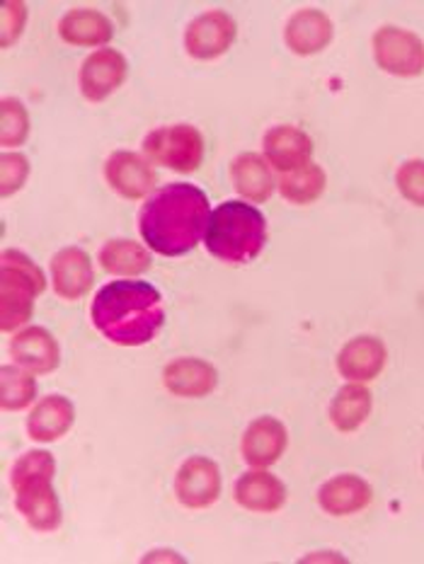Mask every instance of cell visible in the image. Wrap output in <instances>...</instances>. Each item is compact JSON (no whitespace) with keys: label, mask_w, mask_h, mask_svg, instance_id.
I'll return each instance as SVG.
<instances>
[{"label":"cell","mask_w":424,"mask_h":564,"mask_svg":"<svg viewBox=\"0 0 424 564\" xmlns=\"http://www.w3.org/2000/svg\"><path fill=\"white\" fill-rule=\"evenodd\" d=\"M211 218L209 196L189 182L157 189L139 214L145 245L163 257H180L197 248Z\"/></svg>","instance_id":"cell-1"},{"label":"cell","mask_w":424,"mask_h":564,"mask_svg":"<svg viewBox=\"0 0 424 564\" xmlns=\"http://www.w3.org/2000/svg\"><path fill=\"white\" fill-rule=\"evenodd\" d=\"M93 325L117 347H143L165 323L163 296L149 281L119 279L97 291Z\"/></svg>","instance_id":"cell-2"},{"label":"cell","mask_w":424,"mask_h":564,"mask_svg":"<svg viewBox=\"0 0 424 564\" xmlns=\"http://www.w3.org/2000/svg\"><path fill=\"white\" fill-rule=\"evenodd\" d=\"M206 250L226 264H248L267 245V220L260 208L246 202L216 206L206 226Z\"/></svg>","instance_id":"cell-3"},{"label":"cell","mask_w":424,"mask_h":564,"mask_svg":"<svg viewBox=\"0 0 424 564\" xmlns=\"http://www.w3.org/2000/svg\"><path fill=\"white\" fill-rule=\"evenodd\" d=\"M56 460L48 451H28L12 468L15 507L34 531L52 533L61 525V505L54 489Z\"/></svg>","instance_id":"cell-4"},{"label":"cell","mask_w":424,"mask_h":564,"mask_svg":"<svg viewBox=\"0 0 424 564\" xmlns=\"http://www.w3.org/2000/svg\"><path fill=\"white\" fill-rule=\"evenodd\" d=\"M46 286L42 269L28 254L18 250H3L0 254V327L3 333H15L30 323L34 313V299Z\"/></svg>","instance_id":"cell-5"},{"label":"cell","mask_w":424,"mask_h":564,"mask_svg":"<svg viewBox=\"0 0 424 564\" xmlns=\"http://www.w3.org/2000/svg\"><path fill=\"white\" fill-rule=\"evenodd\" d=\"M143 155L175 173H194L204 161V139L192 124L161 127L143 139Z\"/></svg>","instance_id":"cell-6"},{"label":"cell","mask_w":424,"mask_h":564,"mask_svg":"<svg viewBox=\"0 0 424 564\" xmlns=\"http://www.w3.org/2000/svg\"><path fill=\"white\" fill-rule=\"evenodd\" d=\"M373 56L385 73L415 78L424 73V42L415 32L385 24L373 34Z\"/></svg>","instance_id":"cell-7"},{"label":"cell","mask_w":424,"mask_h":564,"mask_svg":"<svg viewBox=\"0 0 424 564\" xmlns=\"http://www.w3.org/2000/svg\"><path fill=\"white\" fill-rule=\"evenodd\" d=\"M238 24L236 20L224 10H209L202 12L199 18L189 22L185 32V46L192 58L199 61H214L224 56L236 42Z\"/></svg>","instance_id":"cell-8"},{"label":"cell","mask_w":424,"mask_h":564,"mask_svg":"<svg viewBox=\"0 0 424 564\" xmlns=\"http://www.w3.org/2000/svg\"><path fill=\"white\" fill-rule=\"evenodd\" d=\"M175 497L187 509H209L221 497V470L204 456L187 458L175 475Z\"/></svg>","instance_id":"cell-9"},{"label":"cell","mask_w":424,"mask_h":564,"mask_svg":"<svg viewBox=\"0 0 424 564\" xmlns=\"http://www.w3.org/2000/svg\"><path fill=\"white\" fill-rule=\"evenodd\" d=\"M129 64L117 48H100L80 66V90L90 102H102L127 80Z\"/></svg>","instance_id":"cell-10"},{"label":"cell","mask_w":424,"mask_h":564,"mask_svg":"<svg viewBox=\"0 0 424 564\" xmlns=\"http://www.w3.org/2000/svg\"><path fill=\"white\" fill-rule=\"evenodd\" d=\"M289 446V432L286 426L274 420V416H260L254 420L246 434H242V458L252 468H270L279 458L284 456Z\"/></svg>","instance_id":"cell-11"},{"label":"cell","mask_w":424,"mask_h":564,"mask_svg":"<svg viewBox=\"0 0 424 564\" xmlns=\"http://www.w3.org/2000/svg\"><path fill=\"white\" fill-rule=\"evenodd\" d=\"M105 177L117 194L124 199H141L155 187V173L145 158L131 151H117L107 158Z\"/></svg>","instance_id":"cell-12"},{"label":"cell","mask_w":424,"mask_h":564,"mask_svg":"<svg viewBox=\"0 0 424 564\" xmlns=\"http://www.w3.org/2000/svg\"><path fill=\"white\" fill-rule=\"evenodd\" d=\"M313 141L308 133H303L296 127H274L264 137V161L279 173H296L303 165L311 163Z\"/></svg>","instance_id":"cell-13"},{"label":"cell","mask_w":424,"mask_h":564,"mask_svg":"<svg viewBox=\"0 0 424 564\" xmlns=\"http://www.w3.org/2000/svg\"><path fill=\"white\" fill-rule=\"evenodd\" d=\"M388 359V351L379 337L361 335L355 337L337 354V371L347 380L355 383H369L379 378Z\"/></svg>","instance_id":"cell-14"},{"label":"cell","mask_w":424,"mask_h":564,"mask_svg":"<svg viewBox=\"0 0 424 564\" xmlns=\"http://www.w3.org/2000/svg\"><path fill=\"white\" fill-rule=\"evenodd\" d=\"M52 279L56 296L64 301H78L95 284L93 260L80 248H64L52 260Z\"/></svg>","instance_id":"cell-15"},{"label":"cell","mask_w":424,"mask_h":564,"mask_svg":"<svg viewBox=\"0 0 424 564\" xmlns=\"http://www.w3.org/2000/svg\"><path fill=\"white\" fill-rule=\"evenodd\" d=\"M333 22L320 10H298L286 22L284 42L296 56H313L333 42Z\"/></svg>","instance_id":"cell-16"},{"label":"cell","mask_w":424,"mask_h":564,"mask_svg":"<svg viewBox=\"0 0 424 564\" xmlns=\"http://www.w3.org/2000/svg\"><path fill=\"white\" fill-rule=\"evenodd\" d=\"M216 383V369L202 359H175L163 369V386L177 398H206L211 395Z\"/></svg>","instance_id":"cell-17"},{"label":"cell","mask_w":424,"mask_h":564,"mask_svg":"<svg viewBox=\"0 0 424 564\" xmlns=\"http://www.w3.org/2000/svg\"><path fill=\"white\" fill-rule=\"evenodd\" d=\"M373 492L359 475H337L327 480L318 492V505L330 517H351L371 505Z\"/></svg>","instance_id":"cell-18"},{"label":"cell","mask_w":424,"mask_h":564,"mask_svg":"<svg viewBox=\"0 0 424 564\" xmlns=\"http://www.w3.org/2000/svg\"><path fill=\"white\" fill-rule=\"evenodd\" d=\"M10 354L22 369L32 373H52L58 366V345L54 335L44 327H24L10 345Z\"/></svg>","instance_id":"cell-19"},{"label":"cell","mask_w":424,"mask_h":564,"mask_svg":"<svg viewBox=\"0 0 424 564\" xmlns=\"http://www.w3.org/2000/svg\"><path fill=\"white\" fill-rule=\"evenodd\" d=\"M233 495L242 509L254 513H274L286 505L284 482L272 473H264L262 468L240 475Z\"/></svg>","instance_id":"cell-20"},{"label":"cell","mask_w":424,"mask_h":564,"mask_svg":"<svg viewBox=\"0 0 424 564\" xmlns=\"http://www.w3.org/2000/svg\"><path fill=\"white\" fill-rule=\"evenodd\" d=\"M76 422V408L64 395H48L36 402L28 420V434L40 444H52L68 434V429Z\"/></svg>","instance_id":"cell-21"},{"label":"cell","mask_w":424,"mask_h":564,"mask_svg":"<svg viewBox=\"0 0 424 564\" xmlns=\"http://www.w3.org/2000/svg\"><path fill=\"white\" fill-rule=\"evenodd\" d=\"M61 40L73 46H102L115 36V24L100 10H68L58 22Z\"/></svg>","instance_id":"cell-22"},{"label":"cell","mask_w":424,"mask_h":564,"mask_svg":"<svg viewBox=\"0 0 424 564\" xmlns=\"http://www.w3.org/2000/svg\"><path fill=\"white\" fill-rule=\"evenodd\" d=\"M230 180L236 192L252 204H262L274 192V177L270 163L258 153H242L230 163Z\"/></svg>","instance_id":"cell-23"},{"label":"cell","mask_w":424,"mask_h":564,"mask_svg":"<svg viewBox=\"0 0 424 564\" xmlns=\"http://www.w3.org/2000/svg\"><path fill=\"white\" fill-rule=\"evenodd\" d=\"M371 392L363 383H349L337 390L330 402V422L343 434H351L369 420Z\"/></svg>","instance_id":"cell-24"},{"label":"cell","mask_w":424,"mask_h":564,"mask_svg":"<svg viewBox=\"0 0 424 564\" xmlns=\"http://www.w3.org/2000/svg\"><path fill=\"white\" fill-rule=\"evenodd\" d=\"M100 264L109 274L139 276L143 272H149L151 252L137 240L117 238V240H109L100 250Z\"/></svg>","instance_id":"cell-25"},{"label":"cell","mask_w":424,"mask_h":564,"mask_svg":"<svg viewBox=\"0 0 424 564\" xmlns=\"http://www.w3.org/2000/svg\"><path fill=\"white\" fill-rule=\"evenodd\" d=\"M327 177L320 165L308 163L296 173H286L279 180V192L291 204H313L325 192Z\"/></svg>","instance_id":"cell-26"},{"label":"cell","mask_w":424,"mask_h":564,"mask_svg":"<svg viewBox=\"0 0 424 564\" xmlns=\"http://www.w3.org/2000/svg\"><path fill=\"white\" fill-rule=\"evenodd\" d=\"M36 398V383L32 371H22L18 366L0 369V404L6 412H18L30 408Z\"/></svg>","instance_id":"cell-27"},{"label":"cell","mask_w":424,"mask_h":564,"mask_svg":"<svg viewBox=\"0 0 424 564\" xmlns=\"http://www.w3.org/2000/svg\"><path fill=\"white\" fill-rule=\"evenodd\" d=\"M30 137V115L28 109L15 97H6L0 102V145L3 149H15Z\"/></svg>","instance_id":"cell-28"},{"label":"cell","mask_w":424,"mask_h":564,"mask_svg":"<svg viewBox=\"0 0 424 564\" xmlns=\"http://www.w3.org/2000/svg\"><path fill=\"white\" fill-rule=\"evenodd\" d=\"M30 175V161L22 153L0 155V194L10 196L24 187Z\"/></svg>","instance_id":"cell-29"},{"label":"cell","mask_w":424,"mask_h":564,"mask_svg":"<svg viewBox=\"0 0 424 564\" xmlns=\"http://www.w3.org/2000/svg\"><path fill=\"white\" fill-rule=\"evenodd\" d=\"M395 185L403 199L424 208V161H407L400 165Z\"/></svg>","instance_id":"cell-30"},{"label":"cell","mask_w":424,"mask_h":564,"mask_svg":"<svg viewBox=\"0 0 424 564\" xmlns=\"http://www.w3.org/2000/svg\"><path fill=\"white\" fill-rule=\"evenodd\" d=\"M24 22H28V6L22 0H8V3H3V8H0V24H3V40H0V44H3V48L20 40Z\"/></svg>","instance_id":"cell-31"}]
</instances>
